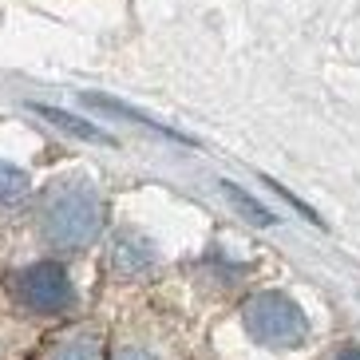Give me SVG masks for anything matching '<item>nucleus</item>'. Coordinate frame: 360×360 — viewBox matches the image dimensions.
<instances>
[{"label": "nucleus", "mask_w": 360, "mask_h": 360, "mask_svg": "<svg viewBox=\"0 0 360 360\" xmlns=\"http://www.w3.org/2000/svg\"><path fill=\"white\" fill-rule=\"evenodd\" d=\"M245 333L265 349H297L309 340V317L293 297L285 293H257L242 309Z\"/></svg>", "instance_id": "1"}, {"label": "nucleus", "mask_w": 360, "mask_h": 360, "mask_svg": "<svg viewBox=\"0 0 360 360\" xmlns=\"http://www.w3.org/2000/svg\"><path fill=\"white\" fill-rule=\"evenodd\" d=\"M99 226H103V206H99V198L87 186H64V191H56L52 202H48V210H44V233H48V242L64 245V250L87 245L99 233Z\"/></svg>", "instance_id": "2"}, {"label": "nucleus", "mask_w": 360, "mask_h": 360, "mask_svg": "<svg viewBox=\"0 0 360 360\" xmlns=\"http://www.w3.org/2000/svg\"><path fill=\"white\" fill-rule=\"evenodd\" d=\"M16 297L36 313H64V309L75 305V285L64 265L40 262L28 265L24 274H16Z\"/></svg>", "instance_id": "3"}, {"label": "nucleus", "mask_w": 360, "mask_h": 360, "mask_svg": "<svg viewBox=\"0 0 360 360\" xmlns=\"http://www.w3.org/2000/svg\"><path fill=\"white\" fill-rule=\"evenodd\" d=\"M44 360H107V349L96 328H75V333L56 340Z\"/></svg>", "instance_id": "4"}, {"label": "nucleus", "mask_w": 360, "mask_h": 360, "mask_svg": "<svg viewBox=\"0 0 360 360\" xmlns=\"http://www.w3.org/2000/svg\"><path fill=\"white\" fill-rule=\"evenodd\" d=\"M150 262H155V254H150V245L143 242V238H119L115 250H111V265H115V274H123V277L143 274Z\"/></svg>", "instance_id": "5"}, {"label": "nucleus", "mask_w": 360, "mask_h": 360, "mask_svg": "<svg viewBox=\"0 0 360 360\" xmlns=\"http://www.w3.org/2000/svg\"><path fill=\"white\" fill-rule=\"evenodd\" d=\"M40 119H48L52 127H64L68 135H75V139H87V143H103V147H111L115 139L107 135V131H99L96 123H87V119H75V115H68V111H60V107H32Z\"/></svg>", "instance_id": "6"}, {"label": "nucleus", "mask_w": 360, "mask_h": 360, "mask_svg": "<svg viewBox=\"0 0 360 360\" xmlns=\"http://www.w3.org/2000/svg\"><path fill=\"white\" fill-rule=\"evenodd\" d=\"M28 194V174L12 162H0V210L4 206H16V202Z\"/></svg>", "instance_id": "7"}, {"label": "nucleus", "mask_w": 360, "mask_h": 360, "mask_svg": "<svg viewBox=\"0 0 360 360\" xmlns=\"http://www.w3.org/2000/svg\"><path fill=\"white\" fill-rule=\"evenodd\" d=\"M222 194L233 202V206H238V210L245 214V218H250V222H257V226H269V222H274V214L265 210V206H262L257 198H250V194H242L238 186H233V182H222Z\"/></svg>", "instance_id": "8"}, {"label": "nucleus", "mask_w": 360, "mask_h": 360, "mask_svg": "<svg viewBox=\"0 0 360 360\" xmlns=\"http://www.w3.org/2000/svg\"><path fill=\"white\" fill-rule=\"evenodd\" d=\"M115 360H155V356H150L147 349H135V345H127V349L115 352Z\"/></svg>", "instance_id": "9"}, {"label": "nucleus", "mask_w": 360, "mask_h": 360, "mask_svg": "<svg viewBox=\"0 0 360 360\" xmlns=\"http://www.w3.org/2000/svg\"><path fill=\"white\" fill-rule=\"evenodd\" d=\"M337 360H360V349H345V352H340Z\"/></svg>", "instance_id": "10"}]
</instances>
